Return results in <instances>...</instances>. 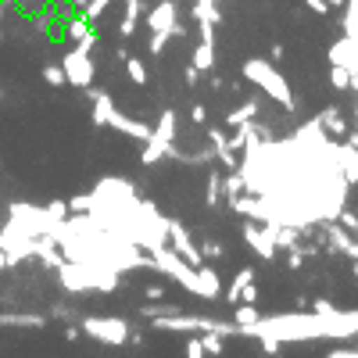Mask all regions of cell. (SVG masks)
Here are the masks:
<instances>
[{
  "instance_id": "46",
  "label": "cell",
  "mask_w": 358,
  "mask_h": 358,
  "mask_svg": "<svg viewBox=\"0 0 358 358\" xmlns=\"http://www.w3.org/2000/svg\"><path fill=\"white\" fill-rule=\"evenodd\" d=\"M79 337H83V330H79V326H72V322H69V326H65V341H72V344H76Z\"/></svg>"
},
{
  "instance_id": "32",
  "label": "cell",
  "mask_w": 358,
  "mask_h": 358,
  "mask_svg": "<svg viewBox=\"0 0 358 358\" xmlns=\"http://www.w3.org/2000/svg\"><path fill=\"white\" fill-rule=\"evenodd\" d=\"M90 204H94V201H90V194H76V197H69V212L72 215H86Z\"/></svg>"
},
{
  "instance_id": "21",
  "label": "cell",
  "mask_w": 358,
  "mask_h": 358,
  "mask_svg": "<svg viewBox=\"0 0 358 358\" xmlns=\"http://www.w3.org/2000/svg\"><path fill=\"white\" fill-rule=\"evenodd\" d=\"M226 201V194H222V172H208V183H204V204L208 208H219Z\"/></svg>"
},
{
  "instance_id": "8",
  "label": "cell",
  "mask_w": 358,
  "mask_h": 358,
  "mask_svg": "<svg viewBox=\"0 0 358 358\" xmlns=\"http://www.w3.org/2000/svg\"><path fill=\"white\" fill-rule=\"evenodd\" d=\"M169 248L183 258V262H190L194 268L204 262V255H201V248L190 241V233L183 229V222H176V219H169Z\"/></svg>"
},
{
  "instance_id": "52",
  "label": "cell",
  "mask_w": 358,
  "mask_h": 358,
  "mask_svg": "<svg viewBox=\"0 0 358 358\" xmlns=\"http://www.w3.org/2000/svg\"><path fill=\"white\" fill-rule=\"evenodd\" d=\"M4 11H8V0H0V22H4Z\"/></svg>"
},
{
  "instance_id": "47",
  "label": "cell",
  "mask_w": 358,
  "mask_h": 358,
  "mask_svg": "<svg viewBox=\"0 0 358 358\" xmlns=\"http://www.w3.org/2000/svg\"><path fill=\"white\" fill-rule=\"evenodd\" d=\"M268 62H283V43H273V50H268Z\"/></svg>"
},
{
  "instance_id": "30",
  "label": "cell",
  "mask_w": 358,
  "mask_h": 358,
  "mask_svg": "<svg viewBox=\"0 0 358 358\" xmlns=\"http://www.w3.org/2000/svg\"><path fill=\"white\" fill-rule=\"evenodd\" d=\"M111 0H86V8H83V18L86 22H101V15L108 11Z\"/></svg>"
},
{
  "instance_id": "41",
  "label": "cell",
  "mask_w": 358,
  "mask_h": 358,
  "mask_svg": "<svg viewBox=\"0 0 358 358\" xmlns=\"http://www.w3.org/2000/svg\"><path fill=\"white\" fill-rule=\"evenodd\" d=\"M190 122H194V126H204V122H208V108H204V104H194V108H190Z\"/></svg>"
},
{
  "instance_id": "54",
  "label": "cell",
  "mask_w": 358,
  "mask_h": 358,
  "mask_svg": "<svg viewBox=\"0 0 358 358\" xmlns=\"http://www.w3.org/2000/svg\"><path fill=\"white\" fill-rule=\"evenodd\" d=\"M0 43H4V29H0Z\"/></svg>"
},
{
  "instance_id": "28",
  "label": "cell",
  "mask_w": 358,
  "mask_h": 358,
  "mask_svg": "<svg viewBox=\"0 0 358 358\" xmlns=\"http://www.w3.org/2000/svg\"><path fill=\"white\" fill-rule=\"evenodd\" d=\"M126 72H129V83H136V86H147V69H143V62L140 57H126Z\"/></svg>"
},
{
  "instance_id": "16",
  "label": "cell",
  "mask_w": 358,
  "mask_h": 358,
  "mask_svg": "<svg viewBox=\"0 0 358 358\" xmlns=\"http://www.w3.org/2000/svg\"><path fill=\"white\" fill-rule=\"evenodd\" d=\"M337 165H341V172H344V179L355 187L358 183V147H351V143H337Z\"/></svg>"
},
{
  "instance_id": "36",
  "label": "cell",
  "mask_w": 358,
  "mask_h": 358,
  "mask_svg": "<svg viewBox=\"0 0 358 358\" xmlns=\"http://www.w3.org/2000/svg\"><path fill=\"white\" fill-rule=\"evenodd\" d=\"M305 258H308L305 248H290V251H287V268H290V273H297V268L305 265Z\"/></svg>"
},
{
  "instance_id": "9",
  "label": "cell",
  "mask_w": 358,
  "mask_h": 358,
  "mask_svg": "<svg viewBox=\"0 0 358 358\" xmlns=\"http://www.w3.org/2000/svg\"><path fill=\"white\" fill-rule=\"evenodd\" d=\"M208 143H212V151H215V162L226 172H236V165H241V151H233V147H229V136L222 129H208Z\"/></svg>"
},
{
  "instance_id": "6",
  "label": "cell",
  "mask_w": 358,
  "mask_h": 358,
  "mask_svg": "<svg viewBox=\"0 0 358 358\" xmlns=\"http://www.w3.org/2000/svg\"><path fill=\"white\" fill-rule=\"evenodd\" d=\"M62 69H65V79H69L76 90H90V86H94L97 65H94V54H90V50H83V47L65 50V57H62Z\"/></svg>"
},
{
  "instance_id": "4",
  "label": "cell",
  "mask_w": 358,
  "mask_h": 358,
  "mask_svg": "<svg viewBox=\"0 0 358 358\" xmlns=\"http://www.w3.org/2000/svg\"><path fill=\"white\" fill-rule=\"evenodd\" d=\"M8 222L29 236H47L54 229V219L47 215V208L29 204V201H11L8 204Z\"/></svg>"
},
{
  "instance_id": "39",
  "label": "cell",
  "mask_w": 358,
  "mask_h": 358,
  "mask_svg": "<svg viewBox=\"0 0 358 358\" xmlns=\"http://www.w3.org/2000/svg\"><path fill=\"white\" fill-rule=\"evenodd\" d=\"M187 358H208V355H204L201 337H190V341H187Z\"/></svg>"
},
{
  "instance_id": "20",
  "label": "cell",
  "mask_w": 358,
  "mask_h": 358,
  "mask_svg": "<svg viewBox=\"0 0 358 358\" xmlns=\"http://www.w3.org/2000/svg\"><path fill=\"white\" fill-rule=\"evenodd\" d=\"M258 111H262V101L251 97V101H244L241 108H233V111L226 115V122H229V126H244V122H251V118H258Z\"/></svg>"
},
{
  "instance_id": "7",
  "label": "cell",
  "mask_w": 358,
  "mask_h": 358,
  "mask_svg": "<svg viewBox=\"0 0 358 358\" xmlns=\"http://www.w3.org/2000/svg\"><path fill=\"white\" fill-rule=\"evenodd\" d=\"M244 244L262 258V262H273L280 251H276V226L273 222H255L248 219L244 222Z\"/></svg>"
},
{
  "instance_id": "55",
  "label": "cell",
  "mask_w": 358,
  "mask_h": 358,
  "mask_svg": "<svg viewBox=\"0 0 358 358\" xmlns=\"http://www.w3.org/2000/svg\"><path fill=\"white\" fill-rule=\"evenodd\" d=\"M0 101H4V90H0Z\"/></svg>"
},
{
  "instance_id": "38",
  "label": "cell",
  "mask_w": 358,
  "mask_h": 358,
  "mask_svg": "<svg viewBox=\"0 0 358 358\" xmlns=\"http://www.w3.org/2000/svg\"><path fill=\"white\" fill-rule=\"evenodd\" d=\"M169 40H172V33H155L151 43H147V50H151V54H162V50L169 47Z\"/></svg>"
},
{
  "instance_id": "13",
  "label": "cell",
  "mask_w": 358,
  "mask_h": 358,
  "mask_svg": "<svg viewBox=\"0 0 358 358\" xmlns=\"http://www.w3.org/2000/svg\"><path fill=\"white\" fill-rule=\"evenodd\" d=\"M86 94H90V101H94V126L104 129V126L111 122V115H115V101H111V94H108V90H94V86H90Z\"/></svg>"
},
{
  "instance_id": "14",
  "label": "cell",
  "mask_w": 358,
  "mask_h": 358,
  "mask_svg": "<svg viewBox=\"0 0 358 358\" xmlns=\"http://www.w3.org/2000/svg\"><path fill=\"white\" fill-rule=\"evenodd\" d=\"M0 326H15V330H40V326H47V315H36V312H0Z\"/></svg>"
},
{
  "instance_id": "33",
  "label": "cell",
  "mask_w": 358,
  "mask_h": 358,
  "mask_svg": "<svg viewBox=\"0 0 358 358\" xmlns=\"http://www.w3.org/2000/svg\"><path fill=\"white\" fill-rule=\"evenodd\" d=\"M258 341H262V351H265V355H276V358L283 355V341H280V337H273V334H262Z\"/></svg>"
},
{
  "instance_id": "22",
  "label": "cell",
  "mask_w": 358,
  "mask_h": 358,
  "mask_svg": "<svg viewBox=\"0 0 358 358\" xmlns=\"http://www.w3.org/2000/svg\"><path fill=\"white\" fill-rule=\"evenodd\" d=\"M176 126H179V115H176L172 108H165V111H162V118H158V126H155L151 133H155L158 140L172 143V140H176Z\"/></svg>"
},
{
  "instance_id": "23",
  "label": "cell",
  "mask_w": 358,
  "mask_h": 358,
  "mask_svg": "<svg viewBox=\"0 0 358 358\" xmlns=\"http://www.w3.org/2000/svg\"><path fill=\"white\" fill-rule=\"evenodd\" d=\"M251 280H255V268H251V265H244L241 273L233 276V283H229V290H226V301H229V305H241V290H244Z\"/></svg>"
},
{
  "instance_id": "42",
  "label": "cell",
  "mask_w": 358,
  "mask_h": 358,
  "mask_svg": "<svg viewBox=\"0 0 358 358\" xmlns=\"http://www.w3.org/2000/svg\"><path fill=\"white\" fill-rule=\"evenodd\" d=\"M241 301H244V305H255V301H258V287H255V280L241 290Z\"/></svg>"
},
{
  "instance_id": "45",
  "label": "cell",
  "mask_w": 358,
  "mask_h": 358,
  "mask_svg": "<svg viewBox=\"0 0 358 358\" xmlns=\"http://www.w3.org/2000/svg\"><path fill=\"white\" fill-rule=\"evenodd\" d=\"M305 4H308L315 15H330V4H326V0H305Z\"/></svg>"
},
{
  "instance_id": "53",
  "label": "cell",
  "mask_w": 358,
  "mask_h": 358,
  "mask_svg": "<svg viewBox=\"0 0 358 358\" xmlns=\"http://www.w3.org/2000/svg\"><path fill=\"white\" fill-rule=\"evenodd\" d=\"M351 273H355V280H358V258H355V268H351Z\"/></svg>"
},
{
  "instance_id": "1",
  "label": "cell",
  "mask_w": 358,
  "mask_h": 358,
  "mask_svg": "<svg viewBox=\"0 0 358 358\" xmlns=\"http://www.w3.org/2000/svg\"><path fill=\"white\" fill-rule=\"evenodd\" d=\"M54 273H57V283L69 294H111L122 283V273L97 265V262H62Z\"/></svg>"
},
{
  "instance_id": "34",
  "label": "cell",
  "mask_w": 358,
  "mask_h": 358,
  "mask_svg": "<svg viewBox=\"0 0 358 358\" xmlns=\"http://www.w3.org/2000/svg\"><path fill=\"white\" fill-rule=\"evenodd\" d=\"M47 215H50L54 222H65V219H69V201H50V204H47Z\"/></svg>"
},
{
  "instance_id": "17",
  "label": "cell",
  "mask_w": 358,
  "mask_h": 358,
  "mask_svg": "<svg viewBox=\"0 0 358 358\" xmlns=\"http://www.w3.org/2000/svg\"><path fill=\"white\" fill-rule=\"evenodd\" d=\"M140 11H143V0H126V15H122V22H118V36H122V40H133L136 36Z\"/></svg>"
},
{
  "instance_id": "40",
  "label": "cell",
  "mask_w": 358,
  "mask_h": 358,
  "mask_svg": "<svg viewBox=\"0 0 358 358\" xmlns=\"http://www.w3.org/2000/svg\"><path fill=\"white\" fill-rule=\"evenodd\" d=\"M197 29H201V43H215V25L212 22H197Z\"/></svg>"
},
{
  "instance_id": "2",
  "label": "cell",
  "mask_w": 358,
  "mask_h": 358,
  "mask_svg": "<svg viewBox=\"0 0 358 358\" xmlns=\"http://www.w3.org/2000/svg\"><path fill=\"white\" fill-rule=\"evenodd\" d=\"M244 79L255 83V86L262 90V97L276 101L283 111H294V108H297L294 90H290L287 76H283L273 62H268V57H248V62H244Z\"/></svg>"
},
{
  "instance_id": "26",
  "label": "cell",
  "mask_w": 358,
  "mask_h": 358,
  "mask_svg": "<svg viewBox=\"0 0 358 358\" xmlns=\"http://www.w3.org/2000/svg\"><path fill=\"white\" fill-rule=\"evenodd\" d=\"M258 319H262V312H258L255 305H244V301H241V305H233V322L241 326V330H244V326H255Z\"/></svg>"
},
{
  "instance_id": "24",
  "label": "cell",
  "mask_w": 358,
  "mask_h": 358,
  "mask_svg": "<svg viewBox=\"0 0 358 358\" xmlns=\"http://www.w3.org/2000/svg\"><path fill=\"white\" fill-rule=\"evenodd\" d=\"M194 69H201V72H212L215 69V43H197V50H194V62H190Z\"/></svg>"
},
{
  "instance_id": "10",
  "label": "cell",
  "mask_w": 358,
  "mask_h": 358,
  "mask_svg": "<svg viewBox=\"0 0 358 358\" xmlns=\"http://www.w3.org/2000/svg\"><path fill=\"white\" fill-rule=\"evenodd\" d=\"M179 22V8L176 0H162V4L151 8V15H147V25H151V33H172V25ZM176 40V36H172Z\"/></svg>"
},
{
  "instance_id": "11",
  "label": "cell",
  "mask_w": 358,
  "mask_h": 358,
  "mask_svg": "<svg viewBox=\"0 0 358 358\" xmlns=\"http://www.w3.org/2000/svg\"><path fill=\"white\" fill-rule=\"evenodd\" d=\"M108 126H111V129H118V133H126L129 140H140V143H143L147 136H151V129H155V126H147L143 118L122 115V111H118V108H115V115H111V122H108Z\"/></svg>"
},
{
  "instance_id": "35",
  "label": "cell",
  "mask_w": 358,
  "mask_h": 358,
  "mask_svg": "<svg viewBox=\"0 0 358 358\" xmlns=\"http://www.w3.org/2000/svg\"><path fill=\"white\" fill-rule=\"evenodd\" d=\"M201 255H204V262H219V258L226 255V248L215 244V241H204V244H201Z\"/></svg>"
},
{
  "instance_id": "50",
  "label": "cell",
  "mask_w": 358,
  "mask_h": 358,
  "mask_svg": "<svg viewBox=\"0 0 358 358\" xmlns=\"http://www.w3.org/2000/svg\"><path fill=\"white\" fill-rule=\"evenodd\" d=\"M4 268H11V262H8V255L0 251V273H4Z\"/></svg>"
},
{
  "instance_id": "31",
  "label": "cell",
  "mask_w": 358,
  "mask_h": 358,
  "mask_svg": "<svg viewBox=\"0 0 358 358\" xmlns=\"http://www.w3.org/2000/svg\"><path fill=\"white\" fill-rule=\"evenodd\" d=\"M43 83L47 86H65L69 79H65V69L62 65H43Z\"/></svg>"
},
{
  "instance_id": "44",
  "label": "cell",
  "mask_w": 358,
  "mask_h": 358,
  "mask_svg": "<svg viewBox=\"0 0 358 358\" xmlns=\"http://www.w3.org/2000/svg\"><path fill=\"white\" fill-rule=\"evenodd\" d=\"M183 79H187V86H190V90H194V86H197V83H201V69H194V65H190V69H187V72H183Z\"/></svg>"
},
{
  "instance_id": "15",
  "label": "cell",
  "mask_w": 358,
  "mask_h": 358,
  "mask_svg": "<svg viewBox=\"0 0 358 358\" xmlns=\"http://www.w3.org/2000/svg\"><path fill=\"white\" fill-rule=\"evenodd\" d=\"M319 126H322V133L330 136V140H344L348 136V122H344V115H341V108H326L322 115H319Z\"/></svg>"
},
{
  "instance_id": "12",
  "label": "cell",
  "mask_w": 358,
  "mask_h": 358,
  "mask_svg": "<svg viewBox=\"0 0 358 358\" xmlns=\"http://www.w3.org/2000/svg\"><path fill=\"white\" fill-rule=\"evenodd\" d=\"M219 294H222L219 273H215L208 262H201V265H197V297H201V301H215Z\"/></svg>"
},
{
  "instance_id": "51",
  "label": "cell",
  "mask_w": 358,
  "mask_h": 358,
  "mask_svg": "<svg viewBox=\"0 0 358 358\" xmlns=\"http://www.w3.org/2000/svg\"><path fill=\"white\" fill-rule=\"evenodd\" d=\"M326 4H330V8H344V4H348V0H326Z\"/></svg>"
},
{
  "instance_id": "19",
  "label": "cell",
  "mask_w": 358,
  "mask_h": 358,
  "mask_svg": "<svg viewBox=\"0 0 358 358\" xmlns=\"http://www.w3.org/2000/svg\"><path fill=\"white\" fill-rule=\"evenodd\" d=\"M65 36H69L72 43H83V40L97 36V33H94V22H86L83 15H69V18H65Z\"/></svg>"
},
{
  "instance_id": "18",
  "label": "cell",
  "mask_w": 358,
  "mask_h": 358,
  "mask_svg": "<svg viewBox=\"0 0 358 358\" xmlns=\"http://www.w3.org/2000/svg\"><path fill=\"white\" fill-rule=\"evenodd\" d=\"M172 143H176V140H172ZM172 143H165V140H158V136L151 133V136L143 140V155H140V162H143V165H158V162H165Z\"/></svg>"
},
{
  "instance_id": "56",
  "label": "cell",
  "mask_w": 358,
  "mask_h": 358,
  "mask_svg": "<svg viewBox=\"0 0 358 358\" xmlns=\"http://www.w3.org/2000/svg\"><path fill=\"white\" fill-rule=\"evenodd\" d=\"M355 351H358V341H355Z\"/></svg>"
},
{
  "instance_id": "49",
  "label": "cell",
  "mask_w": 358,
  "mask_h": 358,
  "mask_svg": "<svg viewBox=\"0 0 358 358\" xmlns=\"http://www.w3.org/2000/svg\"><path fill=\"white\" fill-rule=\"evenodd\" d=\"M129 344L140 348V344H143V334H140V330H129Z\"/></svg>"
},
{
  "instance_id": "48",
  "label": "cell",
  "mask_w": 358,
  "mask_h": 358,
  "mask_svg": "<svg viewBox=\"0 0 358 358\" xmlns=\"http://www.w3.org/2000/svg\"><path fill=\"white\" fill-rule=\"evenodd\" d=\"M50 315H54V319H69V322H72V312H69L65 305H57V308H54Z\"/></svg>"
},
{
  "instance_id": "3",
  "label": "cell",
  "mask_w": 358,
  "mask_h": 358,
  "mask_svg": "<svg viewBox=\"0 0 358 358\" xmlns=\"http://www.w3.org/2000/svg\"><path fill=\"white\" fill-rule=\"evenodd\" d=\"M79 330H83V337H90V341L122 348V344H129V330H133V326H129L126 319H118V315H83V319H79Z\"/></svg>"
},
{
  "instance_id": "27",
  "label": "cell",
  "mask_w": 358,
  "mask_h": 358,
  "mask_svg": "<svg viewBox=\"0 0 358 358\" xmlns=\"http://www.w3.org/2000/svg\"><path fill=\"white\" fill-rule=\"evenodd\" d=\"M330 86L341 90V94H344V90H351V69L348 65H330Z\"/></svg>"
},
{
  "instance_id": "37",
  "label": "cell",
  "mask_w": 358,
  "mask_h": 358,
  "mask_svg": "<svg viewBox=\"0 0 358 358\" xmlns=\"http://www.w3.org/2000/svg\"><path fill=\"white\" fill-rule=\"evenodd\" d=\"M341 308L334 305V301H326V297H315L312 301V315H337Z\"/></svg>"
},
{
  "instance_id": "25",
  "label": "cell",
  "mask_w": 358,
  "mask_h": 358,
  "mask_svg": "<svg viewBox=\"0 0 358 358\" xmlns=\"http://www.w3.org/2000/svg\"><path fill=\"white\" fill-rule=\"evenodd\" d=\"M290 248H301V229L276 226V251H290Z\"/></svg>"
},
{
  "instance_id": "5",
  "label": "cell",
  "mask_w": 358,
  "mask_h": 358,
  "mask_svg": "<svg viewBox=\"0 0 358 358\" xmlns=\"http://www.w3.org/2000/svg\"><path fill=\"white\" fill-rule=\"evenodd\" d=\"M151 268H158V273H165L169 280H176L179 287H187L194 297H197V268L190 265V262H183L169 244L165 248H158V251H151Z\"/></svg>"
},
{
  "instance_id": "43",
  "label": "cell",
  "mask_w": 358,
  "mask_h": 358,
  "mask_svg": "<svg viewBox=\"0 0 358 358\" xmlns=\"http://www.w3.org/2000/svg\"><path fill=\"white\" fill-rule=\"evenodd\" d=\"M143 297H147V301H162V297H165L162 283H151V287H143Z\"/></svg>"
},
{
  "instance_id": "29",
  "label": "cell",
  "mask_w": 358,
  "mask_h": 358,
  "mask_svg": "<svg viewBox=\"0 0 358 358\" xmlns=\"http://www.w3.org/2000/svg\"><path fill=\"white\" fill-rule=\"evenodd\" d=\"M201 344H204V355H212V358L222 355V334H215V330H204Z\"/></svg>"
}]
</instances>
